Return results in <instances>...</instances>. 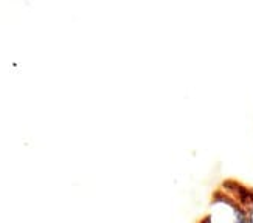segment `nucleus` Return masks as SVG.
<instances>
[{
    "label": "nucleus",
    "instance_id": "f257e3e1",
    "mask_svg": "<svg viewBox=\"0 0 253 223\" xmlns=\"http://www.w3.org/2000/svg\"><path fill=\"white\" fill-rule=\"evenodd\" d=\"M232 223H247L246 208L238 202H232Z\"/></svg>",
    "mask_w": 253,
    "mask_h": 223
},
{
    "label": "nucleus",
    "instance_id": "f03ea898",
    "mask_svg": "<svg viewBox=\"0 0 253 223\" xmlns=\"http://www.w3.org/2000/svg\"><path fill=\"white\" fill-rule=\"evenodd\" d=\"M246 208V216H247V223H253V195L250 197L249 203L244 206Z\"/></svg>",
    "mask_w": 253,
    "mask_h": 223
}]
</instances>
